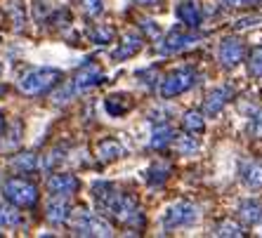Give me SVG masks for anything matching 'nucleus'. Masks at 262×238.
Here are the masks:
<instances>
[{"mask_svg":"<svg viewBox=\"0 0 262 238\" xmlns=\"http://www.w3.org/2000/svg\"><path fill=\"white\" fill-rule=\"evenodd\" d=\"M59 80H61V71H57V68H48V66L31 68L19 78V90L29 94V97H38V94L50 92Z\"/></svg>","mask_w":262,"mask_h":238,"instance_id":"f03ea898","label":"nucleus"},{"mask_svg":"<svg viewBox=\"0 0 262 238\" xmlns=\"http://www.w3.org/2000/svg\"><path fill=\"white\" fill-rule=\"evenodd\" d=\"M130 106H133L130 102L121 104V102H118V97H109V99H106V111H109L111 116H123V113H125Z\"/></svg>","mask_w":262,"mask_h":238,"instance_id":"cd10ccee","label":"nucleus"},{"mask_svg":"<svg viewBox=\"0 0 262 238\" xmlns=\"http://www.w3.org/2000/svg\"><path fill=\"white\" fill-rule=\"evenodd\" d=\"M97 205L104 210V212L114 215L121 224H128V226H142L144 224L142 212H140V208H137L135 198H130V196H125V194H118L116 189H111L104 198H99Z\"/></svg>","mask_w":262,"mask_h":238,"instance_id":"f257e3e1","label":"nucleus"},{"mask_svg":"<svg viewBox=\"0 0 262 238\" xmlns=\"http://www.w3.org/2000/svg\"><path fill=\"white\" fill-rule=\"evenodd\" d=\"M241 179L248 189H262V163L257 160H244L241 163Z\"/></svg>","mask_w":262,"mask_h":238,"instance_id":"2eb2a0df","label":"nucleus"},{"mask_svg":"<svg viewBox=\"0 0 262 238\" xmlns=\"http://www.w3.org/2000/svg\"><path fill=\"white\" fill-rule=\"evenodd\" d=\"M135 5H142V7H156L161 0H133Z\"/></svg>","mask_w":262,"mask_h":238,"instance_id":"473e14b6","label":"nucleus"},{"mask_svg":"<svg viewBox=\"0 0 262 238\" xmlns=\"http://www.w3.org/2000/svg\"><path fill=\"white\" fill-rule=\"evenodd\" d=\"M142 50V36L137 33V31H130V33H125L123 36V40L118 43V47L114 50V59L116 61H123V59H130V57H135L137 52Z\"/></svg>","mask_w":262,"mask_h":238,"instance_id":"9b49d317","label":"nucleus"},{"mask_svg":"<svg viewBox=\"0 0 262 238\" xmlns=\"http://www.w3.org/2000/svg\"><path fill=\"white\" fill-rule=\"evenodd\" d=\"M215 236H222V238H241V236H246V231L236 224V222L227 220V222H222V224L215 226Z\"/></svg>","mask_w":262,"mask_h":238,"instance_id":"5701e85b","label":"nucleus"},{"mask_svg":"<svg viewBox=\"0 0 262 238\" xmlns=\"http://www.w3.org/2000/svg\"><path fill=\"white\" fill-rule=\"evenodd\" d=\"M182 128L189 134H201L206 130V121H203V116L199 111H187L182 118Z\"/></svg>","mask_w":262,"mask_h":238,"instance_id":"6ab92c4d","label":"nucleus"},{"mask_svg":"<svg viewBox=\"0 0 262 238\" xmlns=\"http://www.w3.org/2000/svg\"><path fill=\"white\" fill-rule=\"evenodd\" d=\"M199 220V208L194 203H187V201H180L175 205L165 210L163 215V226L165 229H177V226H189Z\"/></svg>","mask_w":262,"mask_h":238,"instance_id":"423d86ee","label":"nucleus"},{"mask_svg":"<svg viewBox=\"0 0 262 238\" xmlns=\"http://www.w3.org/2000/svg\"><path fill=\"white\" fill-rule=\"evenodd\" d=\"M61 160H64V149H55V151H50L48 156H45L43 168L45 170H52V168H57Z\"/></svg>","mask_w":262,"mask_h":238,"instance_id":"c85d7f7f","label":"nucleus"},{"mask_svg":"<svg viewBox=\"0 0 262 238\" xmlns=\"http://www.w3.org/2000/svg\"><path fill=\"white\" fill-rule=\"evenodd\" d=\"M250 134L253 137H257V139H262V111H257L255 116H253V121H250Z\"/></svg>","mask_w":262,"mask_h":238,"instance_id":"7c9ffc66","label":"nucleus"},{"mask_svg":"<svg viewBox=\"0 0 262 238\" xmlns=\"http://www.w3.org/2000/svg\"><path fill=\"white\" fill-rule=\"evenodd\" d=\"M248 74L255 76V78H262V45L250 50L248 55Z\"/></svg>","mask_w":262,"mask_h":238,"instance_id":"393cba45","label":"nucleus"},{"mask_svg":"<svg viewBox=\"0 0 262 238\" xmlns=\"http://www.w3.org/2000/svg\"><path fill=\"white\" fill-rule=\"evenodd\" d=\"M172 144H175V149L182 153V156H191L194 151H199V141H196L191 134H175Z\"/></svg>","mask_w":262,"mask_h":238,"instance_id":"4be33fe9","label":"nucleus"},{"mask_svg":"<svg viewBox=\"0 0 262 238\" xmlns=\"http://www.w3.org/2000/svg\"><path fill=\"white\" fill-rule=\"evenodd\" d=\"M99 83H104L102 68L95 66V64H85V66L80 68L78 74L73 76L71 87H73V92H76V94H83V92L92 90V87H97Z\"/></svg>","mask_w":262,"mask_h":238,"instance_id":"6e6552de","label":"nucleus"},{"mask_svg":"<svg viewBox=\"0 0 262 238\" xmlns=\"http://www.w3.org/2000/svg\"><path fill=\"white\" fill-rule=\"evenodd\" d=\"M168 177H170V165H165V163L151 165L149 172H146V182L151 184V186H161V184H165Z\"/></svg>","mask_w":262,"mask_h":238,"instance_id":"412c9836","label":"nucleus"},{"mask_svg":"<svg viewBox=\"0 0 262 238\" xmlns=\"http://www.w3.org/2000/svg\"><path fill=\"white\" fill-rule=\"evenodd\" d=\"M175 130L170 128V125H159V128L154 130V134H151V141H149V147L151 149H156V151H161V149H165V147H170L172 144V139H175Z\"/></svg>","mask_w":262,"mask_h":238,"instance_id":"a211bd4d","label":"nucleus"},{"mask_svg":"<svg viewBox=\"0 0 262 238\" xmlns=\"http://www.w3.org/2000/svg\"><path fill=\"white\" fill-rule=\"evenodd\" d=\"M3 196L17 208H33L38 203V186L21 177H12L3 184Z\"/></svg>","mask_w":262,"mask_h":238,"instance_id":"7ed1b4c3","label":"nucleus"},{"mask_svg":"<svg viewBox=\"0 0 262 238\" xmlns=\"http://www.w3.org/2000/svg\"><path fill=\"white\" fill-rule=\"evenodd\" d=\"M175 12H177V19H180L184 26H189V29H199V26H201L203 12L194 0H184V3H180Z\"/></svg>","mask_w":262,"mask_h":238,"instance_id":"4468645a","label":"nucleus"},{"mask_svg":"<svg viewBox=\"0 0 262 238\" xmlns=\"http://www.w3.org/2000/svg\"><path fill=\"white\" fill-rule=\"evenodd\" d=\"M201 40L199 33H180V31H170L163 40H159V52L163 55H180L184 50L196 47V43Z\"/></svg>","mask_w":262,"mask_h":238,"instance_id":"0eeeda50","label":"nucleus"},{"mask_svg":"<svg viewBox=\"0 0 262 238\" xmlns=\"http://www.w3.org/2000/svg\"><path fill=\"white\" fill-rule=\"evenodd\" d=\"M45 217H48V222H52V224H64V222H69V217H71V205H69L67 196H55V198L48 203Z\"/></svg>","mask_w":262,"mask_h":238,"instance_id":"ddd939ff","label":"nucleus"},{"mask_svg":"<svg viewBox=\"0 0 262 238\" xmlns=\"http://www.w3.org/2000/svg\"><path fill=\"white\" fill-rule=\"evenodd\" d=\"M0 71H3V66H0Z\"/></svg>","mask_w":262,"mask_h":238,"instance_id":"c9c22d12","label":"nucleus"},{"mask_svg":"<svg viewBox=\"0 0 262 238\" xmlns=\"http://www.w3.org/2000/svg\"><path fill=\"white\" fill-rule=\"evenodd\" d=\"M260 19H244V21H238L236 24V29H246V26H253V24H257Z\"/></svg>","mask_w":262,"mask_h":238,"instance_id":"72a5a7b5","label":"nucleus"},{"mask_svg":"<svg viewBox=\"0 0 262 238\" xmlns=\"http://www.w3.org/2000/svg\"><path fill=\"white\" fill-rule=\"evenodd\" d=\"M80 7L88 17H99L104 12V0H80Z\"/></svg>","mask_w":262,"mask_h":238,"instance_id":"a878e982","label":"nucleus"},{"mask_svg":"<svg viewBox=\"0 0 262 238\" xmlns=\"http://www.w3.org/2000/svg\"><path fill=\"white\" fill-rule=\"evenodd\" d=\"M222 5L229 10H244V7H257L262 5V0H222Z\"/></svg>","mask_w":262,"mask_h":238,"instance_id":"c756f323","label":"nucleus"},{"mask_svg":"<svg viewBox=\"0 0 262 238\" xmlns=\"http://www.w3.org/2000/svg\"><path fill=\"white\" fill-rule=\"evenodd\" d=\"M142 29H144V31H146V33H149V36H151V38H159V33H161V31H159V26L154 24L151 19H144V21H142Z\"/></svg>","mask_w":262,"mask_h":238,"instance_id":"2f4dec72","label":"nucleus"},{"mask_svg":"<svg viewBox=\"0 0 262 238\" xmlns=\"http://www.w3.org/2000/svg\"><path fill=\"white\" fill-rule=\"evenodd\" d=\"M232 99V87H217V90H213L210 94L206 97V102H203V113L206 116H217L220 111L227 106V102Z\"/></svg>","mask_w":262,"mask_h":238,"instance_id":"f8f14e48","label":"nucleus"},{"mask_svg":"<svg viewBox=\"0 0 262 238\" xmlns=\"http://www.w3.org/2000/svg\"><path fill=\"white\" fill-rule=\"evenodd\" d=\"M196 71L194 68H177L172 71L168 78L161 83V97L163 99H172V97H180L182 92L191 90L196 85Z\"/></svg>","mask_w":262,"mask_h":238,"instance_id":"39448f33","label":"nucleus"},{"mask_svg":"<svg viewBox=\"0 0 262 238\" xmlns=\"http://www.w3.org/2000/svg\"><path fill=\"white\" fill-rule=\"evenodd\" d=\"M12 168L17 172H33L38 168V156L36 153H31V151L19 153V156L12 158Z\"/></svg>","mask_w":262,"mask_h":238,"instance_id":"aec40b11","label":"nucleus"},{"mask_svg":"<svg viewBox=\"0 0 262 238\" xmlns=\"http://www.w3.org/2000/svg\"><path fill=\"white\" fill-rule=\"evenodd\" d=\"M111 38H114V29L111 26H99V29L92 31V43H97V45L111 43Z\"/></svg>","mask_w":262,"mask_h":238,"instance_id":"bb28decb","label":"nucleus"},{"mask_svg":"<svg viewBox=\"0 0 262 238\" xmlns=\"http://www.w3.org/2000/svg\"><path fill=\"white\" fill-rule=\"evenodd\" d=\"M80 182L76 179V175H69V172H55L52 177L48 179V191L52 196H73L78 191Z\"/></svg>","mask_w":262,"mask_h":238,"instance_id":"1a4fd4ad","label":"nucleus"},{"mask_svg":"<svg viewBox=\"0 0 262 238\" xmlns=\"http://www.w3.org/2000/svg\"><path fill=\"white\" fill-rule=\"evenodd\" d=\"M73 233L76 236L109 238V236H114V226L104 220V217H99V215H90L85 210H80V215L73 222Z\"/></svg>","mask_w":262,"mask_h":238,"instance_id":"20e7f679","label":"nucleus"},{"mask_svg":"<svg viewBox=\"0 0 262 238\" xmlns=\"http://www.w3.org/2000/svg\"><path fill=\"white\" fill-rule=\"evenodd\" d=\"M3 128H5V118H3V113H0V132H3Z\"/></svg>","mask_w":262,"mask_h":238,"instance_id":"f704fd0d","label":"nucleus"},{"mask_svg":"<svg viewBox=\"0 0 262 238\" xmlns=\"http://www.w3.org/2000/svg\"><path fill=\"white\" fill-rule=\"evenodd\" d=\"M238 217L250 226L260 224L262 222V203L255 201V198H246V201H241V205H238Z\"/></svg>","mask_w":262,"mask_h":238,"instance_id":"dca6fc26","label":"nucleus"},{"mask_svg":"<svg viewBox=\"0 0 262 238\" xmlns=\"http://www.w3.org/2000/svg\"><path fill=\"white\" fill-rule=\"evenodd\" d=\"M123 156V147L118 139H102L97 147V158L102 160V163H111V160H116Z\"/></svg>","mask_w":262,"mask_h":238,"instance_id":"f3484780","label":"nucleus"},{"mask_svg":"<svg viewBox=\"0 0 262 238\" xmlns=\"http://www.w3.org/2000/svg\"><path fill=\"white\" fill-rule=\"evenodd\" d=\"M21 222V215L17 212V205H0V226H17Z\"/></svg>","mask_w":262,"mask_h":238,"instance_id":"b1692460","label":"nucleus"},{"mask_svg":"<svg viewBox=\"0 0 262 238\" xmlns=\"http://www.w3.org/2000/svg\"><path fill=\"white\" fill-rule=\"evenodd\" d=\"M244 59V43L238 38H225L220 43V61L225 68L238 66V61Z\"/></svg>","mask_w":262,"mask_h":238,"instance_id":"9d476101","label":"nucleus"}]
</instances>
